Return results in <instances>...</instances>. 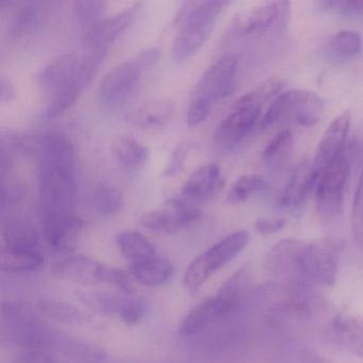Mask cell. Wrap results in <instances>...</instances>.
Returning a JSON list of instances; mask_svg holds the SVG:
<instances>
[{
  "label": "cell",
  "mask_w": 363,
  "mask_h": 363,
  "mask_svg": "<svg viewBox=\"0 0 363 363\" xmlns=\"http://www.w3.org/2000/svg\"><path fill=\"white\" fill-rule=\"evenodd\" d=\"M44 257L38 250H1L0 267L7 273H25L41 269Z\"/></svg>",
  "instance_id": "cell-29"
},
{
  "label": "cell",
  "mask_w": 363,
  "mask_h": 363,
  "mask_svg": "<svg viewBox=\"0 0 363 363\" xmlns=\"http://www.w3.org/2000/svg\"><path fill=\"white\" fill-rule=\"evenodd\" d=\"M362 41L360 35L354 31H340L333 35L326 46V56L333 65L346 62L360 54Z\"/></svg>",
  "instance_id": "cell-27"
},
{
  "label": "cell",
  "mask_w": 363,
  "mask_h": 363,
  "mask_svg": "<svg viewBox=\"0 0 363 363\" xmlns=\"http://www.w3.org/2000/svg\"><path fill=\"white\" fill-rule=\"evenodd\" d=\"M52 348L82 363H101L107 356L105 350L99 346L72 339L59 333H56Z\"/></svg>",
  "instance_id": "cell-24"
},
{
  "label": "cell",
  "mask_w": 363,
  "mask_h": 363,
  "mask_svg": "<svg viewBox=\"0 0 363 363\" xmlns=\"http://www.w3.org/2000/svg\"><path fill=\"white\" fill-rule=\"evenodd\" d=\"M284 89V82L277 78H272L263 84H259L254 90L246 93L235 101V106H252L262 108V106L273 97L278 96Z\"/></svg>",
  "instance_id": "cell-35"
},
{
  "label": "cell",
  "mask_w": 363,
  "mask_h": 363,
  "mask_svg": "<svg viewBox=\"0 0 363 363\" xmlns=\"http://www.w3.org/2000/svg\"><path fill=\"white\" fill-rule=\"evenodd\" d=\"M291 3L269 1L244 12L238 18L237 31L252 39H267L282 35L290 22Z\"/></svg>",
  "instance_id": "cell-10"
},
{
  "label": "cell",
  "mask_w": 363,
  "mask_h": 363,
  "mask_svg": "<svg viewBox=\"0 0 363 363\" xmlns=\"http://www.w3.org/2000/svg\"><path fill=\"white\" fill-rule=\"evenodd\" d=\"M201 214V210L192 201L172 199L163 209L146 212L141 218V224L155 233H174L196 220Z\"/></svg>",
  "instance_id": "cell-14"
},
{
  "label": "cell",
  "mask_w": 363,
  "mask_h": 363,
  "mask_svg": "<svg viewBox=\"0 0 363 363\" xmlns=\"http://www.w3.org/2000/svg\"><path fill=\"white\" fill-rule=\"evenodd\" d=\"M307 294V289L275 282L257 294V303L267 320L282 325L310 318L311 305Z\"/></svg>",
  "instance_id": "cell-6"
},
{
  "label": "cell",
  "mask_w": 363,
  "mask_h": 363,
  "mask_svg": "<svg viewBox=\"0 0 363 363\" xmlns=\"http://www.w3.org/2000/svg\"><path fill=\"white\" fill-rule=\"evenodd\" d=\"M82 57L65 52L50 61L39 74V84L50 99L69 89L84 92L91 84L82 72Z\"/></svg>",
  "instance_id": "cell-11"
},
{
  "label": "cell",
  "mask_w": 363,
  "mask_h": 363,
  "mask_svg": "<svg viewBox=\"0 0 363 363\" xmlns=\"http://www.w3.org/2000/svg\"><path fill=\"white\" fill-rule=\"evenodd\" d=\"M286 220L282 218H261L255 223V230L262 235H273L286 226Z\"/></svg>",
  "instance_id": "cell-44"
},
{
  "label": "cell",
  "mask_w": 363,
  "mask_h": 363,
  "mask_svg": "<svg viewBox=\"0 0 363 363\" xmlns=\"http://www.w3.org/2000/svg\"><path fill=\"white\" fill-rule=\"evenodd\" d=\"M190 147L191 145L189 143H182L177 146V148L174 150L173 155H172L171 160L167 163V167L163 172L162 175L164 177H171V176H175L176 174L182 172L184 161H186V156L190 152Z\"/></svg>",
  "instance_id": "cell-42"
},
{
  "label": "cell",
  "mask_w": 363,
  "mask_h": 363,
  "mask_svg": "<svg viewBox=\"0 0 363 363\" xmlns=\"http://www.w3.org/2000/svg\"><path fill=\"white\" fill-rule=\"evenodd\" d=\"M80 301L93 311L101 314H120L126 298L113 296L107 293L84 292L79 294Z\"/></svg>",
  "instance_id": "cell-37"
},
{
  "label": "cell",
  "mask_w": 363,
  "mask_h": 363,
  "mask_svg": "<svg viewBox=\"0 0 363 363\" xmlns=\"http://www.w3.org/2000/svg\"><path fill=\"white\" fill-rule=\"evenodd\" d=\"M104 269L105 264L80 255L63 257L52 265V272L58 277L90 286L103 282Z\"/></svg>",
  "instance_id": "cell-19"
},
{
  "label": "cell",
  "mask_w": 363,
  "mask_h": 363,
  "mask_svg": "<svg viewBox=\"0 0 363 363\" xmlns=\"http://www.w3.org/2000/svg\"><path fill=\"white\" fill-rule=\"evenodd\" d=\"M1 250H38L40 235L33 225L23 220H10L1 229Z\"/></svg>",
  "instance_id": "cell-23"
},
{
  "label": "cell",
  "mask_w": 363,
  "mask_h": 363,
  "mask_svg": "<svg viewBox=\"0 0 363 363\" xmlns=\"http://www.w3.org/2000/svg\"><path fill=\"white\" fill-rule=\"evenodd\" d=\"M13 363H63L45 350H27L16 357Z\"/></svg>",
  "instance_id": "cell-43"
},
{
  "label": "cell",
  "mask_w": 363,
  "mask_h": 363,
  "mask_svg": "<svg viewBox=\"0 0 363 363\" xmlns=\"http://www.w3.org/2000/svg\"><path fill=\"white\" fill-rule=\"evenodd\" d=\"M316 9L342 18H358L363 16V0H323L314 3Z\"/></svg>",
  "instance_id": "cell-38"
},
{
  "label": "cell",
  "mask_w": 363,
  "mask_h": 363,
  "mask_svg": "<svg viewBox=\"0 0 363 363\" xmlns=\"http://www.w3.org/2000/svg\"><path fill=\"white\" fill-rule=\"evenodd\" d=\"M250 241L246 230L235 231L199 255L184 272V284L189 290L201 288L212 275L235 259Z\"/></svg>",
  "instance_id": "cell-8"
},
{
  "label": "cell",
  "mask_w": 363,
  "mask_h": 363,
  "mask_svg": "<svg viewBox=\"0 0 363 363\" xmlns=\"http://www.w3.org/2000/svg\"><path fill=\"white\" fill-rule=\"evenodd\" d=\"M318 177L314 174L311 161L303 160L296 165L279 199V206L284 209L295 210L301 207L310 193L315 189Z\"/></svg>",
  "instance_id": "cell-18"
},
{
  "label": "cell",
  "mask_w": 363,
  "mask_h": 363,
  "mask_svg": "<svg viewBox=\"0 0 363 363\" xmlns=\"http://www.w3.org/2000/svg\"><path fill=\"white\" fill-rule=\"evenodd\" d=\"M74 16L82 27V33L94 27L105 18L106 3L97 0L75 1L73 5Z\"/></svg>",
  "instance_id": "cell-34"
},
{
  "label": "cell",
  "mask_w": 363,
  "mask_h": 363,
  "mask_svg": "<svg viewBox=\"0 0 363 363\" xmlns=\"http://www.w3.org/2000/svg\"><path fill=\"white\" fill-rule=\"evenodd\" d=\"M262 108L233 105V111L222 121L216 133L214 145L222 152H230L241 145L260 120Z\"/></svg>",
  "instance_id": "cell-13"
},
{
  "label": "cell",
  "mask_w": 363,
  "mask_h": 363,
  "mask_svg": "<svg viewBox=\"0 0 363 363\" xmlns=\"http://www.w3.org/2000/svg\"><path fill=\"white\" fill-rule=\"evenodd\" d=\"M16 97V89L10 80L6 79L5 77L0 80V101L3 103L11 101Z\"/></svg>",
  "instance_id": "cell-46"
},
{
  "label": "cell",
  "mask_w": 363,
  "mask_h": 363,
  "mask_svg": "<svg viewBox=\"0 0 363 363\" xmlns=\"http://www.w3.org/2000/svg\"><path fill=\"white\" fill-rule=\"evenodd\" d=\"M224 177L218 165H203L189 177L182 189V194L191 201H207L216 196L223 186Z\"/></svg>",
  "instance_id": "cell-20"
},
{
  "label": "cell",
  "mask_w": 363,
  "mask_h": 363,
  "mask_svg": "<svg viewBox=\"0 0 363 363\" xmlns=\"http://www.w3.org/2000/svg\"><path fill=\"white\" fill-rule=\"evenodd\" d=\"M48 3L42 0L18 4L8 25L9 35L16 39H22L39 33L48 23Z\"/></svg>",
  "instance_id": "cell-16"
},
{
  "label": "cell",
  "mask_w": 363,
  "mask_h": 363,
  "mask_svg": "<svg viewBox=\"0 0 363 363\" xmlns=\"http://www.w3.org/2000/svg\"><path fill=\"white\" fill-rule=\"evenodd\" d=\"M175 114V105L167 99H152L127 114V122L141 128H156L165 126Z\"/></svg>",
  "instance_id": "cell-22"
},
{
  "label": "cell",
  "mask_w": 363,
  "mask_h": 363,
  "mask_svg": "<svg viewBox=\"0 0 363 363\" xmlns=\"http://www.w3.org/2000/svg\"><path fill=\"white\" fill-rule=\"evenodd\" d=\"M37 308L40 313L63 324L77 325L86 320V315L82 310L71 303L57 299H42L38 303Z\"/></svg>",
  "instance_id": "cell-33"
},
{
  "label": "cell",
  "mask_w": 363,
  "mask_h": 363,
  "mask_svg": "<svg viewBox=\"0 0 363 363\" xmlns=\"http://www.w3.org/2000/svg\"><path fill=\"white\" fill-rule=\"evenodd\" d=\"M75 147L62 133L44 135L39 145V216L42 230L77 218Z\"/></svg>",
  "instance_id": "cell-1"
},
{
  "label": "cell",
  "mask_w": 363,
  "mask_h": 363,
  "mask_svg": "<svg viewBox=\"0 0 363 363\" xmlns=\"http://www.w3.org/2000/svg\"><path fill=\"white\" fill-rule=\"evenodd\" d=\"M301 359L305 363H327V361L323 357L318 356V354H314L310 350L303 352Z\"/></svg>",
  "instance_id": "cell-47"
},
{
  "label": "cell",
  "mask_w": 363,
  "mask_h": 363,
  "mask_svg": "<svg viewBox=\"0 0 363 363\" xmlns=\"http://www.w3.org/2000/svg\"><path fill=\"white\" fill-rule=\"evenodd\" d=\"M91 208L101 216H111L118 213L124 205V196L116 186L99 182L93 186L89 199Z\"/></svg>",
  "instance_id": "cell-28"
},
{
  "label": "cell",
  "mask_w": 363,
  "mask_h": 363,
  "mask_svg": "<svg viewBox=\"0 0 363 363\" xmlns=\"http://www.w3.org/2000/svg\"><path fill=\"white\" fill-rule=\"evenodd\" d=\"M146 310L147 307L141 299L126 298L118 315L125 324L133 326L143 320Z\"/></svg>",
  "instance_id": "cell-40"
},
{
  "label": "cell",
  "mask_w": 363,
  "mask_h": 363,
  "mask_svg": "<svg viewBox=\"0 0 363 363\" xmlns=\"http://www.w3.org/2000/svg\"><path fill=\"white\" fill-rule=\"evenodd\" d=\"M159 50L150 48L141 50L135 58L128 59L111 69L99 84V99L106 107L122 105L135 92L146 69L158 61Z\"/></svg>",
  "instance_id": "cell-5"
},
{
  "label": "cell",
  "mask_w": 363,
  "mask_h": 363,
  "mask_svg": "<svg viewBox=\"0 0 363 363\" xmlns=\"http://www.w3.org/2000/svg\"><path fill=\"white\" fill-rule=\"evenodd\" d=\"M104 284H109L116 286L125 294H131L133 292V282L126 272L116 267H110L105 265L103 274Z\"/></svg>",
  "instance_id": "cell-41"
},
{
  "label": "cell",
  "mask_w": 363,
  "mask_h": 363,
  "mask_svg": "<svg viewBox=\"0 0 363 363\" xmlns=\"http://www.w3.org/2000/svg\"><path fill=\"white\" fill-rule=\"evenodd\" d=\"M352 228L354 241L363 250V171L357 186L352 203Z\"/></svg>",
  "instance_id": "cell-39"
},
{
  "label": "cell",
  "mask_w": 363,
  "mask_h": 363,
  "mask_svg": "<svg viewBox=\"0 0 363 363\" xmlns=\"http://www.w3.org/2000/svg\"><path fill=\"white\" fill-rule=\"evenodd\" d=\"M325 101L306 90H291L276 97L260 122L261 130H267L282 123H296L299 126L313 127L322 120Z\"/></svg>",
  "instance_id": "cell-4"
},
{
  "label": "cell",
  "mask_w": 363,
  "mask_h": 363,
  "mask_svg": "<svg viewBox=\"0 0 363 363\" xmlns=\"http://www.w3.org/2000/svg\"><path fill=\"white\" fill-rule=\"evenodd\" d=\"M293 148V135L290 130H282L267 144L262 152L265 167L272 171L280 169L284 164Z\"/></svg>",
  "instance_id": "cell-32"
},
{
  "label": "cell",
  "mask_w": 363,
  "mask_h": 363,
  "mask_svg": "<svg viewBox=\"0 0 363 363\" xmlns=\"http://www.w3.org/2000/svg\"><path fill=\"white\" fill-rule=\"evenodd\" d=\"M331 337L340 347L363 358V316H337L331 325Z\"/></svg>",
  "instance_id": "cell-21"
},
{
  "label": "cell",
  "mask_w": 363,
  "mask_h": 363,
  "mask_svg": "<svg viewBox=\"0 0 363 363\" xmlns=\"http://www.w3.org/2000/svg\"><path fill=\"white\" fill-rule=\"evenodd\" d=\"M230 5L229 1H201L189 7L184 23L173 45V58L177 65L190 60L207 42L218 16Z\"/></svg>",
  "instance_id": "cell-3"
},
{
  "label": "cell",
  "mask_w": 363,
  "mask_h": 363,
  "mask_svg": "<svg viewBox=\"0 0 363 363\" xmlns=\"http://www.w3.org/2000/svg\"><path fill=\"white\" fill-rule=\"evenodd\" d=\"M174 267L167 259L158 256L144 262L131 265V274L139 284L146 286H159L167 284L173 276Z\"/></svg>",
  "instance_id": "cell-26"
},
{
  "label": "cell",
  "mask_w": 363,
  "mask_h": 363,
  "mask_svg": "<svg viewBox=\"0 0 363 363\" xmlns=\"http://www.w3.org/2000/svg\"><path fill=\"white\" fill-rule=\"evenodd\" d=\"M343 244L335 238L303 243L301 252V275L303 286L335 284Z\"/></svg>",
  "instance_id": "cell-7"
},
{
  "label": "cell",
  "mask_w": 363,
  "mask_h": 363,
  "mask_svg": "<svg viewBox=\"0 0 363 363\" xmlns=\"http://www.w3.org/2000/svg\"><path fill=\"white\" fill-rule=\"evenodd\" d=\"M1 196H3V199H1L3 209H5L7 206L16 205L23 197L22 188L16 184H4Z\"/></svg>",
  "instance_id": "cell-45"
},
{
  "label": "cell",
  "mask_w": 363,
  "mask_h": 363,
  "mask_svg": "<svg viewBox=\"0 0 363 363\" xmlns=\"http://www.w3.org/2000/svg\"><path fill=\"white\" fill-rule=\"evenodd\" d=\"M138 8L139 5H135L124 11L104 18L94 27L82 33V41L84 45L89 50L107 48L108 45L130 25L135 18Z\"/></svg>",
  "instance_id": "cell-17"
},
{
  "label": "cell",
  "mask_w": 363,
  "mask_h": 363,
  "mask_svg": "<svg viewBox=\"0 0 363 363\" xmlns=\"http://www.w3.org/2000/svg\"><path fill=\"white\" fill-rule=\"evenodd\" d=\"M350 175V162L343 156L323 172L315 186L316 210L320 220L333 223L343 214L344 193Z\"/></svg>",
  "instance_id": "cell-9"
},
{
  "label": "cell",
  "mask_w": 363,
  "mask_h": 363,
  "mask_svg": "<svg viewBox=\"0 0 363 363\" xmlns=\"http://www.w3.org/2000/svg\"><path fill=\"white\" fill-rule=\"evenodd\" d=\"M350 120L352 118L350 112H344L333 118L325 130L311 161L312 169L318 178L325 169L344 156L346 139L350 133Z\"/></svg>",
  "instance_id": "cell-15"
},
{
  "label": "cell",
  "mask_w": 363,
  "mask_h": 363,
  "mask_svg": "<svg viewBox=\"0 0 363 363\" xmlns=\"http://www.w3.org/2000/svg\"><path fill=\"white\" fill-rule=\"evenodd\" d=\"M220 322L212 297L191 310L190 313L182 320L179 327V333L184 337H191L201 333L210 325Z\"/></svg>",
  "instance_id": "cell-31"
},
{
  "label": "cell",
  "mask_w": 363,
  "mask_h": 363,
  "mask_svg": "<svg viewBox=\"0 0 363 363\" xmlns=\"http://www.w3.org/2000/svg\"><path fill=\"white\" fill-rule=\"evenodd\" d=\"M113 152L121 167L129 171L141 169L150 158L147 148L130 137L118 138L113 144Z\"/></svg>",
  "instance_id": "cell-30"
},
{
  "label": "cell",
  "mask_w": 363,
  "mask_h": 363,
  "mask_svg": "<svg viewBox=\"0 0 363 363\" xmlns=\"http://www.w3.org/2000/svg\"><path fill=\"white\" fill-rule=\"evenodd\" d=\"M4 339L27 350L52 348L56 331L42 322L39 311L25 301L8 298L1 305Z\"/></svg>",
  "instance_id": "cell-2"
},
{
  "label": "cell",
  "mask_w": 363,
  "mask_h": 363,
  "mask_svg": "<svg viewBox=\"0 0 363 363\" xmlns=\"http://www.w3.org/2000/svg\"><path fill=\"white\" fill-rule=\"evenodd\" d=\"M238 60L233 55H225L205 72L193 89L190 99L213 106L228 97L235 89Z\"/></svg>",
  "instance_id": "cell-12"
},
{
  "label": "cell",
  "mask_w": 363,
  "mask_h": 363,
  "mask_svg": "<svg viewBox=\"0 0 363 363\" xmlns=\"http://www.w3.org/2000/svg\"><path fill=\"white\" fill-rule=\"evenodd\" d=\"M265 186H267V182L261 176H242L231 186L227 194V201L230 203H244L252 195L264 190Z\"/></svg>",
  "instance_id": "cell-36"
},
{
  "label": "cell",
  "mask_w": 363,
  "mask_h": 363,
  "mask_svg": "<svg viewBox=\"0 0 363 363\" xmlns=\"http://www.w3.org/2000/svg\"><path fill=\"white\" fill-rule=\"evenodd\" d=\"M116 242L121 254L130 265L138 264L157 257L154 245L137 231L127 230L120 233L116 238Z\"/></svg>",
  "instance_id": "cell-25"
}]
</instances>
